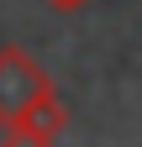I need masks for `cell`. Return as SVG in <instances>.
<instances>
[{
  "label": "cell",
  "mask_w": 142,
  "mask_h": 147,
  "mask_svg": "<svg viewBox=\"0 0 142 147\" xmlns=\"http://www.w3.org/2000/svg\"><path fill=\"white\" fill-rule=\"evenodd\" d=\"M53 95L47 68L32 58L26 47H0V126H11L32 100Z\"/></svg>",
  "instance_id": "6da1fadb"
},
{
  "label": "cell",
  "mask_w": 142,
  "mask_h": 147,
  "mask_svg": "<svg viewBox=\"0 0 142 147\" xmlns=\"http://www.w3.org/2000/svg\"><path fill=\"white\" fill-rule=\"evenodd\" d=\"M11 126H21V131L42 137V142H58V137L68 131V110H63V100H58V89H53V95H42V100H32Z\"/></svg>",
  "instance_id": "7a4b0ae2"
},
{
  "label": "cell",
  "mask_w": 142,
  "mask_h": 147,
  "mask_svg": "<svg viewBox=\"0 0 142 147\" xmlns=\"http://www.w3.org/2000/svg\"><path fill=\"white\" fill-rule=\"evenodd\" d=\"M5 147H53V142L32 137V131H21V126H5Z\"/></svg>",
  "instance_id": "3957f363"
},
{
  "label": "cell",
  "mask_w": 142,
  "mask_h": 147,
  "mask_svg": "<svg viewBox=\"0 0 142 147\" xmlns=\"http://www.w3.org/2000/svg\"><path fill=\"white\" fill-rule=\"evenodd\" d=\"M47 5H58V11H68V5H84V0H47Z\"/></svg>",
  "instance_id": "277c9868"
}]
</instances>
